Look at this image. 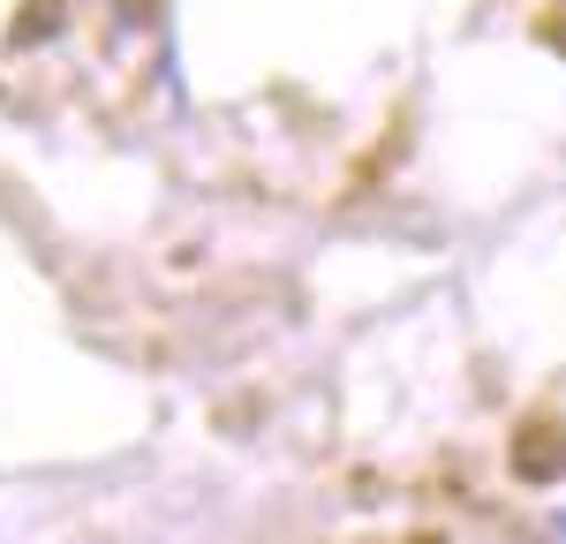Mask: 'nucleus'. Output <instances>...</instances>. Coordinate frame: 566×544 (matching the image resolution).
Masks as SVG:
<instances>
[{
	"mask_svg": "<svg viewBox=\"0 0 566 544\" xmlns=\"http://www.w3.org/2000/svg\"><path fill=\"white\" fill-rule=\"evenodd\" d=\"M528 477H559V439H528Z\"/></svg>",
	"mask_w": 566,
	"mask_h": 544,
	"instance_id": "nucleus-1",
	"label": "nucleus"
}]
</instances>
